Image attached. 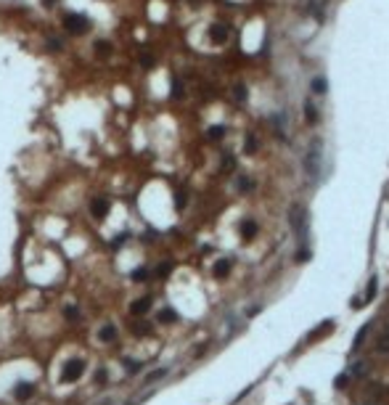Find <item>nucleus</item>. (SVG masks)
I'll return each instance as SVG.
<instances>
[{
  "instance_id": "nucleus-1",
  "label": "nucleus",
  "mask_w": 389,
  "mask_h": 405,
  "mask_svg": "<svg viewBox=\"0 0 389 405\" xmlns=\"http://www.w3.org/2000/svg\"><path fill=\"white\" fill-rule=\"evenodd\" d=\"M320 165H323V141H310L307 154H304V172L310 175V180L320 178Z\"/></svg>"
},
{
  "instance_id": "nucleus-2",
  "label": "nucleus",
  "mask_w": 389,
  "mask_h": 405,
  "mask_svg": "<svg viewBox=\"0 0 389 405\" xmlns=\"http://www.w3.org/2000/svg\"><path fill=\"white\" fill-rule=\"evenodd\" d=\"M289 225L294 231V236L299 238V244L304 246V236H307V210L302 204L289 207Z\"/></svg>"
},
{
  "instance_id": "nucleus-3",
  "label": "nucleus",
  "mask_w": 389,
  "mask_h": 405,
  "mask_svg": "<svg viewBox=\"0 0 389 405\" xmlns=\"http://www.w3.org/2000/svg\"><path fill=\"white\" fill-rule=\"evenodd\" d=\"M82 374H85V360H82V357H69V360L64 363V368H61V381L74 384V381H80Z\"/></svg>"
},
{
  "instance_id": "nucleus-4",
  "label": "nucleus",
  "mask_w": 389,
  "mask_h": 405,
  "mask_svg": "<svg viewBox=\"0 0 389 405\" xmlns=\"http://www.w3.org/2000/svg\"><path fill=\"white\" fill-rule=\"evenodd\" d=\"M64 27H67V32H72V35H82V32H88L90 22L80 14H67L64 16Z\"/></svg>"
},
{
  "instance_id": "nucleus-5",
  "label": "nucleus",
  "mask_w": 389,
  "mask_h": 405,
  "mask_svg": "<svg viewBox=\"0 0 389 405\" xmlns=\"http://www.w3.org/2000/svg\"><path fill=\"white\" fill-rule=\"evenodd\" d=\"M109 207H112V204H109L106 196H95V199L90 201V214H93L95 220H103L109 214Z\"/></svg>"
},
{
  "instance_id": "nucleus-6",
  "label": "nucleus",
  "mask_w": 389,
  "mask_h": 405,
  "mask_svg": "<svg viewBox=\"0 0 389 405\" xmlns=\"http://www.w3.org/2000/svg\"><path fill=\"white\" fill-rule=\"evenodd\" d=\"M151 305H154V299L151 297H140V299H135L133 305H130V312H133L135 318H143L148 310H151Z\"/></svg>"
},
{
  "instance_id": "nucleus-7",
  "label": "nucleus",
  "mask_w": 389,
  "mask_h": 405,
  "mask_svg": "<svg viewBox=\"0 0 389 405\" xmlns=\"http://www.w3.org/2000/svg\"><path fill=\"white\" fill-rule=\"evenodd\" d=\"M32 395H35V384H32V381H19L14 387V397H16V400H22V403L29 400Z\"/></svg>"
},
{
  "instance_id": "nucleus-8",
  "label": "nucleus",
  "mask_w": 389,
  "mask_h": 405,
  "mask_svg": "<svg viewBox=\"0 0 389 405\" xmlns=\"http://www.w3.org/2000/svg\"><path fill=\"white\" fill-rule=\"evenodd\" d=\"M116 336H119V334H116V326H114V323H103L101 329H98V339H101L103 344L116 342Z\"/></svg>"
},
{
  "instance_id": "nucleus-9",
  "label": "nucleus",
  "mask_w": 389,
  "mask_h": 405,
  "mask_svg": "<svg viewBox=\"0 0 389 405\" xmlns=\"http://www.w3.org/2000/svg\"><path fill=\"white\" fill-rule=\"evenodd\" d=\"M209 37L215 43H225V40H228V27H225V24H212V27H209Z\"/></svg>"
},
{
  "instance_id": "nucleus-10",
  "label": "nucleus",
  "mask_w": 389,
  "mask_h": 405,
  "mask_svg": "<svg viewBox=\"0 0 389 405\" xmlns=\"http://www.w3.org/2000/svg\"><path fill=\"white\" fill-rule=\"evenodd\" d=\"M376 352H381V355H389V326L379 334V339H376Z\"/></svg>"
},
{
  "instance_id": "nucleus-11",
  "label": "nucleus",
  "mask_w": 389,
  "mask_h": 405,
  "mask_svg": "<svg viewBox=\"0 0 389 405\" xmlns=\"http://www.w3.org/2000/svg\"><path fill=\"white\" fill-rule=\"evenodd\" d=\"M212 273H215V278H225L230 273V260H217L215 267H212Z\"/></svg>"
},
{
  "instance_id": "nucleus-12",
  "label": "nucleus",
  "mask_w": 389,
  "mask_h": 405,
  "mask_svg": "<svg viewBox=\"0 0 389 405\" xmlns=\"http://www.w3.org/2000/svg\"><path fill=\"white\" fill-rule=\"evenodd\" d=\"M241 236L246 241H252L257 236V223H254V220H244V223H241Z\"/></svg>"
},
{
  "instance_id": "nucleus-13",
  "label": "nucleus",
  "mask_w": 389,
  "mask_h": 405,
  "mask_svg": "<svg viewBox=\"0 0 389 405\" xmlns=\"http://www.w3.org/2000/svg\"><path fill=\"white\" fill-rule=\"evenodd\" d=\"M133 334L135 336H146V334H151V323H146V321H133Z\"/></svg>"
},
{
  "instance_id": "nucleus-14",
  "label": "nucleus",
  "mask_w": 389,
  "mask_h": 405,
  "mask_svg": "<svg viewBox=\"0 0 389 405\" xmlns=\"http://www.w3.org/2000/svg\"><path fill=\"white\" fill-rule=\"evenodd\" d=\"M310 88H313V93L315 95H323L328 90V82H326V77H315L313 82H310Z\"/></svg>"
},
{
  "instance_id": "nucleus-15",
  "label": "nucleus",
  "mask_w": 389,
  "mask_h": 405,
  "mask_svg": "<svg viewBox=\"0 0 389 405\" xmlns=\"http://www.w3.org/2000/svg\"><path fill=\"white\" fill-rule=\"evenodd\" d=\"M304 119H307L310 125H315V122H318V109H315V103H313V101L304 103Z\"/></svg>"
},
{
  "instance_id": "nucleus-16",
  "label": "nucleus",
  "mask_w": 389,
  "mask_h": 405,
  "mask_svg": "<svg viewBox=\"0 0 389 405\" xmlns=\"http://www.w3.org/2000/svg\"><path fill=\"white\" fill-rule=\"evenodd\" d=\"M178 321V312H175L172 308H164L159 312V323H175Z\"/></svg>"
},
{
  "instance_id": "nucleus-17",
  "label": "nucleus",
  "mask_w": 389,
  "mask_h": 405,
  "mask_svg": "<svg viewBox=\"0 0 389 405\" xmlns=\"http://www.w3.org/2000/svg\"><path fill=\"white\" fill-rule=\"evenodd\" d=\"M64 318H67L69 323H74V321H80V310L74 308V305H69V308H64Z\"/></svg>"
},
{
  "instance_id": "nucleus-18",
  "label": "nucleus",
  "mask_w": 389,
  "mask_h": 405,
  "mask_svg": "<svg viewBox=\"0 0 389 405\" xmlns=\"http://www.w3.org/2000/svg\"><path fill=\"white\" fill-rule=\"evenodd\" d=\"M252 188H254V180H252V178H244V175H241V178H238V191H241V193H249Z\"/></svg>"
},
{
  "instance_id": "nucleus-19",
  "label": "nucleus",
  "mask_w": 389,
  "mask_h": 405,
  "mask_svg": "<svg viewBox=\"0 0 389 405\" xmlns=\"http://www.w3.org/2000/svg\"><path fill=\"white\" fill-rule=\"evenodd\" d=\"M135 281V284H143V281L148 278V267H138V270H133V276H130Z\"/></svg>"
},
{
  "instance_id": "nucleus-20",
  "label": "nucleus",
  "mask_w": 389,
  "mask_h": 405,
  "mask_svg": "<svg viewBox=\"0 0 389 405\" xmlns=\"http://www.w3.org/2000/svg\"><path fill=\"white\" fill-rule=\"evenodd\" d=\"M167 376V368H157L154 374H148L146 376V384H151V381H159V379H164Z\"/></svg>"
},
{
  "instance_id": "nucleus-21",
  "label": "nucleus",
  "mask_w": 389,
  "mask_h": 405,
  "mask_svg": "<svg viewBox=\"0 0 389 405\" xmlns=\"http://www.w3.org/2000/svg\"><path fill=\"white\" fill-rule=\"evenodd\" d=\"M244 151H246V154H254V151H257V138H254V135H249V138H246Z\"/></svg>"
},
{
  "instance_id": "nucleus-22",
  "label": "nucleus",
  "mask_w": 389,
  "mask_h": 405,
  "mask_svg": "<svg viewBox=\"0 0 389 405\" xmlns=\"http://www.w3.org/2000/svg\"><path fill=\"white\" fill-rule=\"evenodd\" d=\"M206 135H209V138L212 141H220V138H223V135H225V127H209V133H206Z\"/></svg>"
},
{
  "instance_id": "nucleus-23",
  "label": "nucleus",
  "mask_w": 389,
  "mask_h": 405,
  "mask_svg": "<svg viewBox=\"0 0 389 405\" xmlns=\"http://www.w3.org/2000/svg\"><path fill=\"white\" fill-rule=\"evenodd\" d=\"M175 207H178V210H183V207H185V191H183V188H178V193H175Z\"/></svg>"
},
{
  "instance_id": "nucleus-24",
  "label": "nucleus",
  "mask_w": 389,
  "mask_h": 405,
  "mask_svg": "<svg viewBox=\"0 0 389 405\" xmlns=\"http://www.w3.org/2000/svg\"><path fill=\"white\" fill-rule=\"evenodd\" d=\"M95 53H98V56H109V53H112V45H109V43H95Z\"/></svg>"
},
{
  "instance_id": "nucleus-25",
  "label": "nucleus",
  "mask_w": 389,
  "mask_h": 405,
  "mask_svg": "<svg viewBox=\"0 0 389 405\" xmlns=\"http://www.w3.org/2000/svg\"><path fill=\"white\" fill-rule=\"evenodd\" d=\"M170 270H172V262H161V265L157 267V276L164 278V276H170Z\"/></svg>"
},
{
  "instance_id": "nucleus-26",
  "label": "nucleus",
  "mask_w": 389,
  "mask_h": 405,
  "mask_svg": "<svg viewBox=\"0 0 389 405\" xmlns=\"http://www.w3.org/2000/svg\"><path fill=\"white\" fill-rule=\"evenodd\" d=\"M140 64L148 69V67H154V64H157V58H154V53H140Z\"/></svg>"
},
{
  "instance_id": "nucleus-27",
  "label": "nucleus",
  "mask_w": 389,
  "mask_h": 405,
  "mask_svg": "<svg viewBox=\"0 0 389 405\" xmlns=\"http://www.w3.org/2000/svg\"><path fill=\"white\" fill-rule=\"evenodd\" d=\"M233 95H236V101H238V103H244V101H246V88H244V85H236Z\"/></svg>"
},
{
  "instance_id": "nucleus-28",
  "label": "nucleus",
  "mask_w": 389,
  "mask_h": 405,
  "mask_svg": "<svg viewBox=\"0 0 389 405\" xmlns=\"http://www.w3.org/2000/svg\"><path fill=\"white\" fill-rule=\"evenodd\" d=\"M376 297V278L368 281V291H366V299H373Z\"/></svg>"
},
{
  "instance_id": "nucleus-29",
  "label": "nucleus",
  "mask_w": 389,
  "mask_h": 405,
  "mask_svg": "<svg viewBox=\"0 0 389 405\" xmlns=\"http://www.w3.org/2000/svg\"><path fill=\"white\" fill-rule=\"evenodd\" d=\"M95 384H106V368L95 371Z\"/></svg>"
},
{
  "instance_id": "nucleus-30",
  "label": "nucleus",
  "mask_w": 389,
  "mask_h": 405,
  "mask_svg": "<svg viewBox=\"0 0 389 405\" xmlns=\"http://www.w3.org/2000/svg\"><path fill=\"white\" fill-rule=\"evenodd\" d=\"M363 374H366V365H363V363H355V365H352V376L360 379Z\"/></svg>"
},
{
  "instance_id": "nucleus-31",
  "label": "nucleus",
  "mask_w": 389,
  "mask_h": 405,
  "mask_svg": "<svg viewBox=\"0 0 389 405\" xmlns=\"http://www.w3.org/2000/svg\"><path fill=\"white\" fill-rule=\"evenodd\" d=\"M366 331H368V326H363V329H360V334H358V339H355V350H358L360 344H363V339H366Z\"/></svg>"
},
{
  "instance_id": "nucleus-32",
  "label": "nucleus",
  "mask_w": 389,
  "mask_h": 405,
  "mask_svg": "<svg viewBox=\"0 0 389 405\" xmlns=\"http://www.w3.org/2000/svg\"><path fill=\"white\" fill-rule=\"evenodd\" d=\"M180 93H183V88H180V80H172V95L178 98Z\"/></svg>"
},
{
  "instance_id": "nucleus-33",
  "label": "nucleus",
  "mask_w": 389,
  "mask_h": 405,
  "mask_svg": "<svg viewBox=\"0 0 389 405\" xmlns=\"http://www.w3.org/2000/svg\"><path fill=\"white\" fill-rule=\"evenodd\" d=\"M122 363H125V368H127V371H138V368H140V365L135 363V360H122Z\"/></svg>"
},
{
  "instance_id": "nucleus-34",
  "label": "nucleus",
  "mask_w": 389,
  "mask_h": 405,
  "mask_svg": "<svg viewBox=\"0 0 389 405\" xmlns=\"http://www.w3.org/2000/svg\"><path fill=\"white\" fill-rule=\"evenodd\" d=\"M223 169H233V156H225L223 159Z\"/></svg>"
},
{
  "instance_id": "nucleus-35",
  "label": "nucleus",
  "mask_w": 389,
  "mask_h": 405,
  "mask_svg": "<svg viewBox=\"0 0 389 405\" xmlns=\"http://www.w3.org/2000/svg\"><path fill=\"white\" fill-rule=\"evenodd\" d=\"M307 257H310V252H307V249H304V246H302V252L297 254V260H299V262H304V260H307Z\"/></svg>"
},
{
  "instance_id": "nucleus-36",
  "label": "nucleus",
  "mask_w": 389,
  "mask_h": 405,
  "mask_svg": "<svg viewBox=\"0 0 389 405\" xmlns=\"http://www.w3.org/2000/svg\"><path fill=\"white\" fill-rule=\"evenodd\" d=\"M53 3H56V0H43V5H48V8H50Z\"/></svg>"
},
{
  "instance_id": "nucleus-37",
  "label": "nucleus",
  "mask_w": 389,
  "mask_h": 405,
  "mask_svg": "<svg viewBox=\"0 0 389 405\" xmlns=\"http://www.w3.org/2000/svg\"><path fill=\"white\" fill-rule=\"evenodd\" d=\"M98 405H112V400H103V403H98Z\"/></svg>"
}]
</instances>
